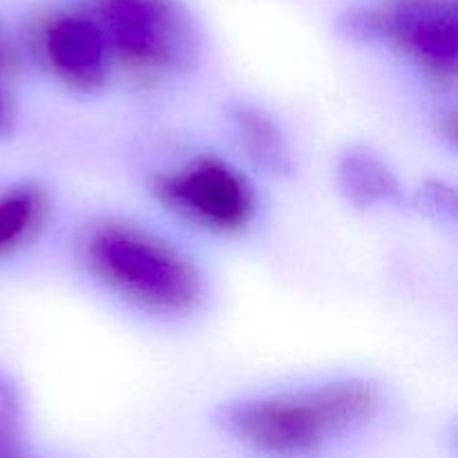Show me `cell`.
Masks as SVG:
<instances>
[{"instance_id":"12","label":"cell","mask_w":458,"mask_h":458,"mask_svg":"<svg viewBox=\"0 0 458 458\" xmlns=\"http://www.w3.org/2000/svg\"><path fill=\"white\" fill-rule=\"evenodd\" d=\"M12 121L13 107L7 88V56H4L3 45H0V132H7L12 128Z\"/></svg>"},{"instance_id":"4","label":"cell","mask_w":458,"mask_h":458,"mask_svg":"<svg viewBox=\"0 0 458 458\" xmlns=\"http://www.w3.org/2000/svg\"><path fill=\"white\" fill-rule=\"evenodd\" d=\"M155 191L170 208L219 233L244 231L258 210L253 183L217 157H199L161 174Z\"/></svg>"},{"instance_id":"9","label":"cell","mask_w":458,"mask_h":458,"mask_svg":"<svg viewBox=\"0 0 458 458\" xmlns=\"http://www.w3.org/2000/svg\"><path fill=\"white\" fill-rule=\"evenodd\" d=\"M52 195L36 182H22L0 192V258L30 246L47 226Z\"/></svg>"},{"instance_id":"5","label":"cell","mask_w":458,"mask_h":458,"mask_svg":"<svg viewBox=\"0 0 458 458\" xmlns=\"http://www.w3.org/2000/svg\"><path fill=\"white\" fill-rule=\"evenodd\" d=\"M378 43L410 54L438 81L454 83L458 72L456 0H389L374 7Z\"/></svg>"},{"instance_id":"6","label":"cell","mask_w":458,"mask_h":458,"mask_svg":"<svg viewBox=\"0 0 458 458\" xmlns=\"http://www.w3.org/2000/svg\"><path fill=\"white\" fill-rule=\"evenodd\" d=\"M40 49L49 70L79 92H97L112 70L110 43L94 12H61L40 27Z\"/></svg>"},{"instance_id":"10","label":"cell","mask_w":458,"mask_h":458,"mask_svg":"<svg viewBox=\"0 0 458 458\" xmlns=\"http://www.w3.org/2000/svg\"><path fill=\"white\" fill-rule=\"evenodd\" d=\"M22 401L18 387L0 371V458L22 454Z\"/></svg>"},{"instance_id":"8","label":"cell","mask_w":458,"mask_h":458,"mask_svg":"<svg viewBox=\"0 0 458 458\" xmlns=\"http://www.w3.org/2000/svg\"><path fill=\"white\" fill-rule=\"evenodd\" d=\"M228 116L242 150L259 170L273 177L293 174V152L282 128L267 110L255 103L235 101L228 106Z\"/></svg>"},{"instance_id":"3","label":"cell","mask_w":458,"mask_h":458,"mask_svg":"<svg viewBox=\"0 0 458 458\" xmlns=\"http://www.w3.org/2000/svg\"><path fill=\"white\" fill-rule=\"evenodd\" d=\"M112 61L139 79L186 74L201 56L195 18L177 0H94Z\"/></svg>"},{"instance_id":"2","label":"cell","mask_w":458,"mask_h":458,"mask_svg":"<svg viewBox=\"0 0 458 458\" xmlns=\"http://www.w3.org/2000/svg\"><path fill=\"white\" fill-rule=\"evenodd\" d=\"M94 276L130 302L161 316H186L199 307L204 282L195 264L141 228L101 224L85 237Z\"/></svg>"},{"instance_id":"11","label":"cell","mask_w":458,"mask_h":458,"mask_svg":"<svg viewBox=\"0 0 458 458\" xmlns=\"http://www.w3.org/2000/svg\"><path fill=\"white\" fill-rule=\"evenodd\" d=\"M420 206L437 217H452L456 210L454 191L443 183H429L420 191Z\"/></svg>"},{"instance_id":"1","label":"cell","mask_w":458,"mask_h":458,"mask_svg":"<svg viewBox=\"0 0 458 458\" xmlns=\"http://www.w3.org/2000/svg\"><path fill=\"white\" fill-rule=\"evenodd\" d=\"M383 389L369 378H335L293 392L244 398L219 407V428L267 454H311L376 419Z\"/></svg>"},{"instance_id":"7","label":"cell","mask_w":458,"mask_h":458,"mask_svg":"<svg viewBox=\"0 0 458 458\" xmlns=\"http://www.w3.org/2000/svg\"><path fill=\"white\" fill-rule=\"evenodd\" d=\"M340 192L356 208L398 206L405 199L394 170L367 146H349L340 152L335 165Z\"/></svg>"}]
</instances>
